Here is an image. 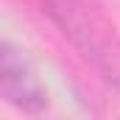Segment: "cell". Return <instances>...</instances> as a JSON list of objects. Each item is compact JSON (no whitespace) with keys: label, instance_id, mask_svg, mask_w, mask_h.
<instances>
[{"label":"cell","instance_id":"6da1fadb","mask_svg":"<svg viewBox=\"0 0 120 120\" xmlns=\"http://www.w3.org/2000/svg\"><path fill=\"white\" fill-rule=\"evenodd\" d=\"M48 14L98 75L120 90V34L103 8L95 0H48Z\"/></svg>","mask_w":120,"mask_h":120},{"label":"cell","instance_id":"7a4b0ae2","mask_svg":"<svg viewBox=\"0 0 120 120\" xmlns=\"http://www.w3.org/2000/svg\"><path fill=\"white\" fill-rule=\"evenodd\" d=\"M0 92L11 106H17L22 112H31V115L39 112L48 103L45 90L36 81L34 70L22 59V53L8 42L0 45Z\"/></svg>","mask_w":120,"mask_h":120}]
</instances>
